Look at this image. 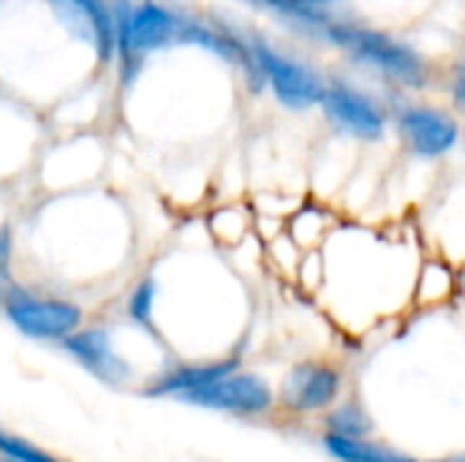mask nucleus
I'll return each mask as SVG.
<instances>
[{
  "mask_svg": "<svg viewBox=\"0 0 465 462\" xmlns=\"http://www.w3.org/2000/svg\"><path fill=\"white\" fill-rule=\"evenodd\" d=\"M65 30L82 41H93L101 60H112L117 46V22L106 0H49Z\"/></svg>",
  "mask_w": 465,
  "mask_h": 462,
  "instance_id": "1a4fd4ad",
  "label": "nucleus"
},
{
  "mask_svg": "<svg viewBox=\"0 0 465 462\" xmlns=\"http://www.w3.org/2000/svg\"><path fill=\"white\" fill-rule=\"evenodd\" d=\"M341 392H343L341 368L322 359H308L286 373L278 389V400L286 411L308 417V414L332 411L341 400Z\"/></svg>",
  "mask_w": 465,
  "mask_h": 462,
  "instance_id": "7ed1b4c3",
  "label": "nucleus"
},
{
  "mask_svg": "<svg viewBox=\"0 0 465 462\" xmlns=\"http://www.w3.org/2000/svg\"><path fill=\"white\" fill-rule=\"evenodd\" d=\"M322 109L335 128H341L357 139L376 142L384 136V128H387L384 109L368 93H362L346 82L324 84Z\"/></svg>",
  "mask_w": 465,
  "mask_h": 462,
  "instance_id": "423d86ee",
  "label": "nucleus"
},
{
  "mask_svg": "<svg viewBox=\"0 0 465 462\" xmlns=\"http://www.w3.org/2000/svg\"><path fill=\"white\" fill-rule=\"evenodd\" d=\"M155 280L144 278L134 286V291L128 294V316L139 324H147L153 316V302H155Z\"/></svg>",
  "mask_w": 465,
  "mask_h": 462,
  "instance_id": "f3484780",
  "label": "nucleus"
},
{
  "mask_svg": "<svg viewBox=\"0 0 465 462\" xmlns=\"http://www.w3.org/2000/svg\"><path fill=\"white\" fill-rule=\"evenodd\" d=\"M8 321L27 338L35 340H65L82 327V308L68 300L35 297L25 291H14L5 300Z\"/></svg>",
  "mask_w": 465,
  "mask_h": 462,
  "instance_id": "20e7f679",
  "label": "nucleus"
},
{
  "mask_svg": "<svg viewBox=\"0 0 465 462\" xmlns=\"http://www.w3.org/2000/svg\"><path fill=\"white\" fill-rule=\"evenodd\" d=\"M324 425H327V433L341 436V438H371L373 433V419L354 400L338 403L332 411H327Z\"/></svg>",
  "mask_w": 465,
  "mask_h": 462,
  "instance_id": "ddd939ff",
  "label": "nucleus"
},
{
  "mask_svg": "<svg viewBox=\"0 0 465 462\" xmlns=\"http://www.w3.org/2000/svg\"><path fill=\"white\" fill-rule=\"evenodd\" d=\"M330 218L319 210H302L292 218V240L302 248H313L324 240Z\"/></svg>",
  "mask_w": 465,
  "mask_h": 462,
  "instance_id": "2eb2a0df",
  "label": "nucleus"
},
{
  "mask_svg": "<svg viewBox=\"0 0 465 462\" xmlns=\"http://www.w3.org/2000/svg\"><path fill=\"white\" fill-rule=\"evenodd\" d=\"M8 261H11V237L5 229H0V275L8 270Z\"/></svg>",
  "mask_w": 465,
  "mask_h": 462,
  "instance_id": "6ab92c4d",
  "label": "nucleus"
},
{
  "mask_svg": "<svg viewBox=\"0 0 465 462\" xmlns=\"http://www.w3.org/2000/svg\"><path fill=\"white\" fill-rule=\"evenodd\" d=\"M251 57L259 68L262 82H267L275 93V98L289 106V109H308L313 103H322L324 95V82L322 76L308 68L300 60H292L286 54H281L278 49H272L267 41H253L251 46Z\"/></svg>",
  "mask_w": 465,
  "mask_h": 462,
  "instance_id": "f03ea898",
  "label": "nucleus"
},
{
  "mask_svg": "<svg viewBox=\"0 0 465 462\" xmlns=\"http://www.w3.org/2000/svg\"><path fill=\"white\" fill-rule=\"evenodd\" d=\"M324 447L338 462H417L414 457L392 449L390 444L373 438H341L324 433Z\"/></svg>",
  "mask_w": 465,
  "mask_h": 462,
  "instance_id": "f8f14e48",
  "label": "nucleus"
},
{
  "mask_svg": "<svg viewBox=\"0 0 465 462\" xmlns=\"http://www.w3.org/2000/svg\"><path fill=\"white\" fill-rule=\"evenodd\" d=\"M398 131L406 147L420 158H441L460 139V125L452 114L422 103L403 106L398 112Z\"/></svg>",
  "mask_w": 465,
  "mask_h": 462,
  "instance_id": "0eeeda50",
  "label": "nucleus"
},
{
  "mask_svg": "<svg viewBox=\"0 0 465 462\" xmlns=\"http://www.w3.org/2000/svg\"><path fill=\"white\" fill-rule=\"evenodd\" d=\"M327 38H332L341 49H346L357 63L371 65L384 74L390 82L401 87H425L428 84V63L409 44L392 38L390 33L349 25V22H319Z\"/></svg>",
  "mask_w": 465,
  "mask_h": 462,
  "instance_id": "f257e3e1",
  "label": "nucleus"
},
{
  "mask_svg": "<svg viewBox=\"0 0 465 462\" xmlns=\"http://www.w3.org/2000/svg\"><path fill=\"white\" fill-rule=\"evenodd\" d=\"M452 98H455V103L460 106L465 112V79L463 76H455V82H452Z\"/></svg>",
  "mask_w": 465,
  "mask_h": 462,
  "instance_id": "aec40b11",
  "label": "nucleus"
},
{
  "mask_svg": "<svg viewBox=\"0 0 465 462\" xmlns=\"http://www.w3.org/2000/svg\"><path fill=\"white\" fill-rule=\"evenodd\" d=\"M267 3H270L272 8L289 14V16L308 19V22L319 25V22H322L319 8H324V5H330V3H335V0H267Z\"/></svg>",
  "mask_w": 465,
  "mask_h": 462,
  "instance_id": "a211bd4d",
  "label": "nucleus"
},
{
  "mask_svg": "<svg viewBox=\"0 0 465 462\" xmlns=\"http://www.w3.org/2000/svg\"><path fill=\"white\" fill-rule=\"evenodd\" d=\"M455 272L444 261H428L417 280V302L420 305H441L455 291Z\"/></svg>",
  "mask_w": 465,
  "mask_h": 462,
  "instance_id": "4468645a",
  "label": "nucleus"
},
{
  "mask_svg": "<svg viewBox=\"0 0 465 462\" xmlns=\"http://www.w3.org/2000/svg\"><path fill=\"white\" fill-rule=\"evenodd\" d=\"M63 349L98 381L109 384V387H120L128 381L131 368L128 362L112 349L109 332L101 327H87V329H76L74 335H68L65 340H60Z\"/></svg>",
  "mask_w": 465,
  "mask_h": 462,
  "instance_id": "9d476101",
  "label": "nucleus"
},
{
  "mask_svg": "<svg viewBox=\"0 0 465 462\" xmlns=\"http://www.w3.org/2000/svg\"><path fill=\"white\" fill-rule=\"evenodd\" d=\"M183 19L155 3H142L136 8H125L117 22V44L125 57H136L142 52L158 49L166 41L180 35Z\"/></svg>",
  "mask_w": 465,
  "mask_h": 462,
  "instance_id": "6e6552de",
  "label": "nucleus"
},
{
  "mask_svg": "<svg viewBox=\"0 0 465 462\" xmlns=\"http://www.w3.org/2000/svg\"><path fill=\"white\" fill-rule=\"evenodd\" d=\"M188 406L210 408V411H226L234 417H262L275 406V392L259 373L234 370L191 395L183 398Z\"/></svg>",
  "mask_w": 465,
  "mask_h": 462,
  "instance_id": "39448f33",
  "label": "nucleus"
},
{
  "mask_svg": "<svg viewBox=\"0 0 465 462\" xmlns=\"http://www.w3.org/2000/svg\"><path fill=\"white\" fill-rule=\"evenodd\" d=\"M430 462H465V452L463 455H455V457H444V460H430Z\"/></svg>",
  "mask_w": 465,
  "mask_h": 462,
  "instance_id": "412c9836",
  "label": "nucleus"
},
{
  "mask_svg": "<svg viewBox=\"0 0 465 462\" xmlns=\"http://www.w3.org/2000/svg\"><path fill=\"white\" fill-rule=\"evenodd\" d=\"M240 370V362L237 359H213V362H193V365H180V368H172L166 373H161L155 381H150L142 395L147 398H174V400H183L185 395L229 376Z\"/></svg>",
  "mask_w": 465,
  "mask_h": 462,
  "instance_id": "9b49d317",
  "label": "nucleus"
},
{
  "mask_svg": "<svg viewBox=\"0 0 465 462\" xmlns=\"http://www.w3.org/2000/svg\"><path fill=\"white\" fill-rule=\"evenodd\" d=\"M458 76H463L465 79V57H463V63H460V68H458Z\"/></svg>",
  "mask_w": 465,
  "mask_h": 462,
  "instance_id": "4be33fe9",
  "label": "nucleus"
},
{
  "mask_svg": "<svg viewBox=\"0 0 465 462\" xmlns=\"http://www.w3.org/2000/svg\"><path fill=\"white\" fill-rule=\"evenodd\" d=\"M0 462H60L44 452L41 447L25 441L22 436H14L8 430H0Z\"/></svg>",
  "mask_w": 465,
  "mask_h": 462,
  "instance_id": "dca6fc26",
  "label": "nucleus"
}]
</instances>
